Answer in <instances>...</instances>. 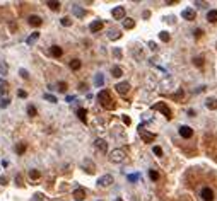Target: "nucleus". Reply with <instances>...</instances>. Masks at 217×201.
Here are the masks:
<instances>
[{
    "label": "nucleus",
    "mask_w": 217,
    "mask_h": 201,
    "mask_svg": "<svg viewBox=\"0 0 217 201\" xmlns=\"http://www.w3.org/2000/svg\"><path fill=\"white\" fill-rule=\"evenodd\" d=\"M94 145H96V148L99 150V152H103V154H106V152H108V143H106L103 138H98V140L94 141Z\"/></svg>",
    "instance_id": "obj_12"
},
{
    "label": "nucleus",
    "mask_w": 217,
    "mask_h": 201,
    "mask_svg": "<svg viewBox=\"0 0 217 201\" xmlns=\"http://www.w3.org/2000/svg\"><path fill=\"white\" fill-rule=\"evenodd\" d=\"M80 65H82V63H80V60L74 58V60L70 61V68H72V70H79V68H80Z\"/></svg>",
    "instance_id": "obj_32"
},
{
    "label": "nucleus",
    "mask_w": 217,
    "mask_h": 201,
    "mask_svg": "<svg viewBox=\"0 0 217 201\" xmlns=\"http://www.w3.org/2000/svg\"><path fill=\"white\" fill-rule=\"evenodd\" d=\"M123 27H125V29H133V27H135V21H133V19H125V21H123Z\"/></svg>",
    "instance_id": "obj_27"
},
{
    "label": "nucleus",
    "mask_w": 217,
    "mask_h": 201,
    "mask_svg": "<svg viewBox=\"0 0 217 201\" xmlns=\"http://www.w3.org/2000/svg\"><path fill=\"white\" fill-rule=\"evenodd\" d=\"M183 97H185V92H183V89H178V92H174V94L171 95V99H173V101H176V102H180Z\"/></svg>",
    "instance_id": "obj_22"
},
{
    "label": "nucleus",
    "mask_w": 217,
    "mask_h": 201,
    "mask_svg": "<svg viewBox=\"0 0 217 201\" xmlns=\"http://www.w3.org/2000/svg\"><path fill=\"white\" fill-rule=\"evenodd\" d=\"M116 201H123V199H122V198H118V199H116Z\"/></svg>",
    "instance_id": "obj_57"
},
{
    "label": "nucleus",
    "mask_w": 217,
    "mask_h": 201,
    "mask_svg": "<svg viewBox=\"0 0 217 201\" xmlns=\"http://www.w3.org/2000/svg\"><path fill=\"white\" fill-rule=\"evenodd\" d=\"M72 12H74L75 17H86V10H84L80 5H77V4L72 5Z\"/></svg>",
    "instance_id": "obj_15"
},
{
    "label": "nucleus",
    "mask_w": 217,
    "mask_h": 201,
    "mask_svg": "<svg viewBox=\"0 0 217 201\" xmlns=\"http://www.w3.org/2000/svg\"><path fill=\"white\" fill-rule=\"evenodd\" d=\"M7 72H9V65L5 63L4 60H0V75H5Z\"/></svg>",
    "instance_id": "obj_29"
},
{
    "label": "nucleus",
    "mask_w": 217,
    "mask_h": 201,
    "mask_svg": "<svg viewBox=\"0 0 217 201\" xmlns=\"http://www.w3.org/2000/svg\"><path fill=\"white\" fill-rule=\"evenodd\" d=\"M207 21L212 22V24H214V22H217V10H215V9H214V10H208V12H207Z\"/></svg>",
    "instance_id": "obj_21"
},
{
    "label": "nucleus",
    "mask_w": 217,
    "mask_h": 201,
    "mask_svg": "<svg viewBox=\"0 0 217 201\" xmlns=\"http://www.w3.org/2000/svg\"><path fill=\"white\" fill-rule=\"evenodd\" d=\"M108 38L109 39H118V38H122V33H118V31H109Z\"/></svg>",
    "instance_id": "obj_34"
},
{
    "label": "nucleus",
    "mask_w": 217,
    "mask_h": 201,
    "mask_svg": "<svg viewBox=\"0 0 217 201\" xmlns=\"http://www.w3.org/2000/svg\"><path fill=\"white\" fill-rule=\"evenodd\" d=\"M60 24H62V26H65V27H69V26H72V19L62 17V19H60Z\"/></svg>",
    "instance_id": "obj_35"
},
{
    "label": "nucleus",
    "mask_w": 217,
    "mask_h": 201,
    "mask_svg": "<svg viewBox=\"0 0 217 201\" xmlns=\"http://www.w3.org/2000/svg\"><path fill=\"white\" fill-rule=\"evenodd\" d=\"M180 137L181 138H187V140H190L191 137H193V130L190 128V126H180Z\"/></svg>",
    "instance_id": "obj_10"
},
{
    "label": "nucleus",
    "mask_w": 217,
    "mask_h": 201,
    "mask_svg": "<svg viewBox=\"0 0 217 201\" xmlns=\"http://www.w3.org/2000/svg\"><path fill=\"white\" fill-rule=\"evenodd\" d=\"M149 48H151V50H154V51H156V50H157V44L154 43V41H149Z\"/></svg>",
    "instance_id": "obj_50"
},
{
    "label": "nucleus",
    "mask_w": 217,
    "mask_h": 201,
    "mask_svg": "<svg viewBox=\"0 0 217 201\" xmlns=\"http://www.w3.org/2000/svg\"><path fill=\"white\" fill-rule=\"evenodd\" d=\"M103 27H104V22L103 21H92L91 26H89V31H91V33H99Z\"/></svg>",
    "instance_id": "obj_13"
},
{
    "label": "nucleus",
    "mask_w": 217,
    "mask_h": 201,
    "mask_svg": "<svg viewBox=\"0 0 217 201\" xmlns=\"http://www.w3.org/2000/svg\"><path fill=\"white\" fill-rule=\"evenodd\" d=\"M16 182H17V186H22V184H24V182H22V174L16 175Z\"/></svg>",
    "instance_id": "obj_45"
},
{
    "label": "nucleus",
    "mask_w": 217,
    "mask_h": 201,
    "mask_svg": "<svg viewBox=\"0 0 217 201\" xmlns=\"http://www.w3.org/2000/svg\"><path fill=\"white\" fill-rule=\"evenodd\" d=\"M77 116H79V120L82 121V123H87V111L84 109V107H79L77 109Z\"/></svg>",
    "instance_id": "obj_20"
},
{
    "label": "nucleus",
    "mask_w": 217,
    "mask_h": 201,
    "mask_svg": "<svg viewBox=\"0 0 217 201\" xmlns=\"http://www.w3.org/2000/svg\"><path fill=\"white\" fill-rule=\"evenodd\" d=\"M149 177H151L152 181H157L159 179V172L154 171V169H151V171H149Z\"/></svg>",
    "instance_id": "obj_36"
},
{
    "label": "nucleus",
    "mask_w": 217,
    "mask_h": 201,
    "mask_svg": "<svg viewBox=\"0 0 217 201\" xmlns=\"http://www.w3.org/2000/svg\"><path fill=\"white\" fill-rule=\"evenodd\" d=\"M139 177H140V174H130L128 175V181H130V182H135V181H139Z\"/></svg>",
    "instance_id": "obj_42"
},
{
    "label": "nucleus",
    "mask_w": 217,
    "mask_h": 201,
    "mask_svg": "<svg viewBox=\"0 0 217 201\" xmlns=\"http://www.w3.org/2000/svg\"><path fill=\"white\" fill-rule=\"evenodd\" d=\"M193 63H195L197 67H200V68H202V67H204V58H202V56H197L195 60H193Z\"/></svg>",
    "instance_id": "obj_37"
},
{
    "label": "nucleus",
    "mask_w": 217,
    "mask_h": 201,
    "mask_svg": "<svg viewBox=\"0 0 217 201\" xmlns=\"http://www.w3.org/2000/svg\"><path fill=\"white\" fill-rule=\"evenodd\" d=\"M174 4H178V0H169V2H166V5H174Z\"/></svg>",
    "instance_id": "obj_53"
},
{
    "label": "nucleus",
    "mask_w": 217,
    "mask_h": 201,
    "mask_svg": "<svg viewBox=\"0 0 217 201\" xmlns=\"http://www.w3.org/2000/svg\"><path fill=\"white\" fill-rule=\"evenodd\" d=\"M195 5H197V7H207V2H200V0H197V2H195Z\"/></svg>",
    "instance_id": "obj_46"
},
{
    "label": "nucleus",
    "mask_w": 217,
    "mask_h": 201,
    "mask_svg": "<svg viewBox=\"0 0 217 201\" xmlns=\"http://www.w3.org/2000/svg\"><path fill=\"white\" fill-rule=\"evenodd\" d=\"M57 89L60 90V92H67V84H65V82H58Z\"/></svg>",
    "instance_id": "obj_39"
},
{
    "label": "nucleus",
    "mask_w": 217,
    "mask_h": 201,
    "mask_svg": "<svg viewBox=\"0 0 217 201\" xmlns=\"http://www.w3.org/2000/svg\"><path fill=\"white\" fill-rule=\"evenodd\" d=\"M152 109H154V111H161L162 114H164L166 120H171V118H173V113H171V109L168 107V104L162 102V101H161V102H156L154 106H152Z\"/></svg>",
    "instance_id": "obj_2"
},
{
    "label": "nucleus",
    "mask_w": 217,
    "mask_h": 201,
    "mask_svg": "<svg viewBox=\"0 0 217 201\" xmlns=\"http://www.w3.org/2000/svg\"><path fill=\"white\" fill-rule=\"evenodd\" d=\"M7 94H9V84L2 78V80H0V95H2V97H7Z\"/></svg>",
    "instance_id": "obj_17"
},
{
    "label": "nucleus",
    "mask_w": 217,
    "mask_h": 201,
    "mask_svg": "<svg viewBox=\"0 0 217 201\" xmlns=\"http://www.w3.org/2000/svg\"><path fill=\"white\" fill-rule=\"evenodd\" d=\"M82 167H84V171L87 172V174H94L96 172V164L92 162L91 158H86L82 162Z\"/></svg>",
    "instance_id": "obj_8"
},
{
    "label": "nucleus",
    "mask_w": 217,
    "mask_h": 201,
    "mask_svg": "<svg viewBox=\"0 0 217 201\" xmlns=\"http://www.w3.org/2000/svg\"><path fill=\"white\" fill-rule=\"evenodd\" d=\"M181 17L185 19V21H195V19H197L195 9H191V7H187V9L181 12Z\"/></svg>",
    "instance_id": "obj_6"
},
{
    "label": "nucleus",
    "mask_w": 217,
    "mask_h": 201,
    "mask_svg": "<svg viewBox=\"0 0 217 201\" xmlns=\"http://www.w3.org/2000/svg\"><path fill=\"white\" fill-rule=\"evenodd\" d=\"M27 114H29L31 118H34V116L38 114V111H36V107L33 106V104H29V106H27Z\"/></svg>",
    "instance_id": "obj_33"
},
{
    "label": "nucleus",
    "mask_w": 217,
    "mask_h": 201,
    "mask_svg": "<svg viewBox=\"0 0 217 201\" xmlns=\"http://www.w3.org/2000/svg\"><path fill=\"white\" fill-rule=\"evenodd\" d=\"M139 135H140V138H142L145 143H152V141L156 140V135L151 133V131H147V130H144L142 126H139Z\"/></svg>",
    "instance_id": "obj_4"
},
{
    "label": "nucleus",
    "mask_w": 217,
    "mask_h": 201,
    "mask_svg": "<svg viewBox=\"0 0 217 201\" xmlns=\"http://www.w3.org/2000/svg\"><path fill=\"white\" fill-rule=\"evenodd\" d=\"M50 53H52V56H55V58H60V56L63 55V50H62L60 46H52L50 48Z\"/></svg>",
    "instance_id": "obj_19"
},
{
    "label": "nucleus",
    "mask_w": 217,
    "mask_h": 201,
    "mask_svg": "<svg viewBox=\"0 0 217 201\" xmlns=\"http://www.w3.org/2000/svg\"><path fill=\"white\" fill-rule=\"evenodd\" d=\"M0 184H2V186H5V184H7V177H4V175H2V177H0Z\"/></svg>",
    "instance_id": "obj_52"
},
{
    "label": "nucleus",
    "mask_w": 217,
    "mask_h": 201,
    "mask_svg": "<svg viewBox=\"0 0 217 201\" xmlns=\"http://www.w3.org/2000/svg\"><path fill=\"white\" fill-rule=\"evenodd\" d=\"M72 196H74L77 201H82V199H86V189H82V188H77L74 192H72Z\"/></svg>",
    "instance_id": "obj_16"
},
{
    "label": "nucleus",
    "mask_w": 217,
    "mask_h": 201,
    "mask_svg": "<svg viewBox=\"0 0 217 201\" xmlns=\"http://www.w3.org/2000/svg\"><path fill=\"white\" fill-rule=\"evenodd\" d=\"M72 101H75L74 95H67V102H72Z\"/></svg>",
    "instance_id": "obj_54"
},
{
    "label": "nucleus",
    "mask_w": 217,
    "mask_h": 201,
    "mask_svg": "<svg viewBox=\"0 0 217 201\" xmlns=\"http://www.w3.org/2000/svg\"><path fill=\"white\" fill-rule=\"evenodd\" d=\"M19 75H21L22 78H29V73H27V70H24V68L19 70Z\"/></svg>",
    "instance_id": "obj_43"
},
{
    "label": "nucleus",
    "mask_w": 217,
    "mask_h": 201,
    "mask_svg": "<svg viewBox=\"0 0 217 201\" xmlns=\"http://www.w3.org/2000/svg\"><path fill=\"white\" fill-rule=\"evenodd\" d=\"M111 16H113V19H116V21H120V19H125V7H122V5L115 7V9L111 10Z\"/></svg>",
    "instance_id": "obj_7"
},
{
    "label": "nucleus",
    "mask_w": 217,
    "mask_h": 201,
    "mask_svg": "<svg viewBox=\"0 0 217 201\" xmlns=\"http://www.w3.org/2000/svg\"><path fill=\"white\" fill-rule=\"evenodd\" d=\"M111 75H113V77H122L123 70L120 68V67H113V68H111Z\"/></svg>",
    "instance_id": "obj_31"
},
{
    "label": "nucleus",
    "mask_w": 217,
    "mask_h": 201,
    "mask_svg": "<svg viewBox=\"0 0 217 201\" xmlns=\"http://www.w3.org/2000/svg\"><path fill=\"white\" fill-rule=\"evenodd\" d=\"M48 7H50V9H52V10H60V2H57V0H53V2H48Z\"/></svg>",
    "instance_id": "obj_30"
},
{
    "label": "nucleus",
    "mask_w": 217,
    "mask_h": 201,
    "mask_svg": "<svg viewBox=\"0 0 217 201\" xmlns=\"http://www.w3.org/2000/svg\"><path fill=\"white\" fill-rule=\"evenodd\" d=\"M27 22H29V26H33V27H39L43 24V19L39 17V16H31V17L27 19Z\"/></svg>",
    "instance_id": "obj_14"
},
{
    "label": "nucleus",
    "mask_w": 217,
    "mask_h": 201,
    "mask_svg": "<svg viewBox=\"0 0 217 201\" xmlns=\"http://www.w3.org/2000/svg\"><path fill=\"white\" fill-rule=\"evenodd\" d=\"M154 154L157 155V157H162V148H161V147H154Z\"/></svg>",
    "instance_id": "obj_44"
},
{
    "label": "nucleus",
    "mask_w": 217,
    "mask_h": 201,
    "mask_svg": "<svg viewBox=\"0 0 217 201\" xmlns=\"http://www.w3.org/2000/svg\"><path fill=\"white\" fill-rule=\"evenodd\" d=\"M33 201H43V194H34Z\"/></svg>",
    "instance_id": "obj_51"
},
{
    "label": "nucleus",
    "mask_w": 217,
    "mask_h": 201,
    "mask_svg": "<svg viewBox=\"0 0 217 201\" xmlns=\"http://www.w3.org/2000/svg\"><path fill=\"white\" fill-rule=\"evenodd\" d=\"M113 55H115V58H116V60H120V58H122V50H120V48H115L113 50Z\"/></svg>",
    "instance_id": "obj_40"
},
{
    "label": "nucleus",
    "mask_w": 217,
    "mask_h": 201,
    "mask_svg": "<svg viewBox=\"0 0 217 201\" xmlns=\"http://www.w3.org/2000/svg\"><path fill=\"white\" fill-rule=\"evenodd\" d=\"M122 120H123V123H125V124H126V126H128V124H130V123H132V120H130V118H128V116H123Z\"/></svg>",
    "instance_id": "obj_49"
},
{
    "label": "nucleus",
    "mask_w": 217,
    "mask_h": 201,
    "mask_svg": "<svg viewBox=\"0 0 217 201\" xmlns=\"http://www.w3.org/2000/svg\"><path fill=\"white\" fill-rule=\"evenodd\" d=\"M159 39L162 41V43H168V41L171 39V34L168 33V31H161V33H159Z\"/></svg>",
    "instance_id": "obj_23"
},
{
    "label": "nucleus",
    "mask_w": 217,
    "mask_h": 201,
    "mask_svg": "<svg viewBox=\"0 0 217 201\" xmlns=\"http://www.w3.org/2000/svg\"><path fill=\"white\" fill-rule=\"evenodd\" d=\"M17 95L19 97H27V92L26 90H17Z\"/></svg>",
    "instance_id": "obj_48"
},
{
    "label": "nucleus",
    "mask_w": 217,
    "mask_h": 201,
    "mask_svg": "<svg viewBox=\"0 0 217 201\" xmlns=\"http://www.w3.org/2000/svg\"><path fill=\"white\" fill-rule=\"evenodd\" d=\"M200 196H202V199H204V201H214L215 194H214V189H210V188H202V191H200Z\"/></svg>",
    "instance_id": "obj_5"
},
{
    "label": "nucleus",
    "mask_w": 217,
    "mask_h": 201,
    "mask_svg": "<svg viewBox=\"0 0 217 201\" xmlns=\"http://www.w3.org/2000/svg\"><path fill=\"white\" fill-rule=\"evenodd\" d=\"M38 38H39V33H38V31H36V33H33V34H31L29 38L26 39V44H29V46H31V44L34 43V41H36V39H38Z\"/></svg>",
    "instance_id": "obj_28"
},
{
    "label": "nucleus",
    "mask_w": 217,
    "mask_h": 201,
    "mask_svg": "<svg viewBox=\"0 0 217 201\" xmlns=\"http://www.w3.org/2000/svg\"><path fill=\"white\" fill-rule=\"evenodd\" d=\"M98 99H99V104L104 109H113L115 107V102H113V99H111L108 90H101L99 94H98Z\"/></svg>",
    "instance_id": "obj_1"
},
{
    "label": "nucleus",
    "mask_w": 217,
    "mask_h": 201,
    "mask_svg": "<svg viewBox=\"0 0 217 201\" xmlns=\"http://www.w3.org/2000/svg\"><path fill=\"white\" fill-rule=\"evenodd\" d=\"M9 104H10V99L9 97H2V99H0V106H2V107H7Z\"/></svg>",
    "instance_id": "obj_38"
},
{
    "label": "nucleus",
    "mask_w": 217,
    "mask_h": 201,
    "mask_svg": "<svg viewBox=\"0 0 217 201\" xmlns=\"http://www.w3.org/2000/svg\"><path fill=\"white\" fill-rule=\"evenodd\" d=\"M125 158H126V154H125V150H122V148H116V150H113V152L109 154V160L115 162V164L125 162Z\"/></svg>",
    "instance_id": "obj_3"
},
{
    "label": "nucleus",
    "mask_w": 217,
    "mask_h": 201,
    "mask_svg": "<svg viewBox=\"0 0 217 201\" xmlns=\"http://www.w3.org/2000/svg\"><path fill=\"white\" fill-rule=\"evenodd\" d=\"M94 84H96V87H103V84H104V77H103V73H98L94 77Z\"/></svg>",
    "instance_id": "obj_25"
},
{
    "label": "nucleus",
    "mask_w": 217,
    "mask_h": 201,
    "mask_svg": "<svg viewBox=\"0 0 217 201\" xmlns=\"http://www.w3.org/2000/svg\"><path fill=\"white\" fill-rule=\"evenodd\" d=\"M151 17V12H149V10H145V12H144V19H149Z\"/></svg>",
    "instance_id": "obj_55"
},
{
    "label": "nucleus",
    "mask_w": 217,
    "mask_h": 201,
    "mask_svg": "<svg viewBox=\"0 0 217 201\" xmlns=\"http://www.w3.org/2000/svg\"><path fill=\"white\" fill-rule=\"evenodd\" d=\"M193 34H195V38H200V36L204 34V31H202V29H195V31H193Z\"/></svg>",
    "instance_id": "obj_47"
},
{
    "label": "nucleus",
    "mask_w": 217,
    "mask_h": 201,
    "mask_svg": "<svg viewBox=\"0 0 217 201\" xmlns=\"http://www.w3.org/2000/svg\"><path fill=\"white\" fill-rule=\"evenodd\" d=\"M44 99H46V101H50V102H57V97H55V95H52V94H44Z\"/></svg>",
    "instance_id": "obj_41"
},
{
    "label": "nucleus",
    "mask_w": 217,
    "mask_h": 201,
    "mask_svg": "<svg viewBox=\"0 0 217 201\" xmlns=\"http://www.w3.org/2000/svg\"><path fill=\"white\" fill-rule=\"evenodd\" d=\"M195 114H197V113L193 111V109H190V111H188V116H195Z\"/></svg>",
    "instance_id": "obj_56"
},
{
    "label": "nucleus",
    "mask_w": 217,
    "mask_h": 201,
    "mask_svg": "<svg viewBox=\"0 0 217 201\" xmlns=\"http://www.w3.org/2000/svg\"><path fill=\"white\" fill-rule=\"evenodd\" d=\"M14 150H16V154H17V155H22L24 152H26V145L21 141V143H17V145L14 147Z\"/></svg>",
    "instance_id": "obj_24"
},
{
    "label": "nucleus",
    "mask_w": 217,
    "mask_h": 201,
    "mask_svg": "<svg viewBox=\"0 0 217 201\" xmlns=\"http://www.w3.org/2000/svg\"><path fill=\"white\" fill-rule=\"evenodd\" d=\"M98 184H99L101 188H108V186H111V184H113V175L106 174V175H103V177H99Z\"/></svg>",
    "instance_id": "obj_9"
},
{
    "label": "nucleus",
    "mask_w": 217,
    "mask_h": 201,
    "mask_svg": "<svg viewBox=\"0 0 217 201\" xmlns=\"http://www.w3.org/2000/svg\"><path fill=\"white\" fill-rule=\"evenodd\" d=\"M29 177L33 181H38L39 177H41V172H39L38 169H31V171H29Z\"/></svg>",
    "instance_id": "obj_26"
},
{
    "label": "nucleus",
    "mask_w": 217,
    "mask_h": 201,
    "mask_svg": "<svg viewBox=\"0 0 217 201\" xmlns=\"http://www.w3.org/2000/svg\"><path fill=\"white\" fill-rule=\"evenodd\" d=\"M115 89H116L118 94L125 95L126 92L130 90V84H128V82H120V84H116V85H115Z\"/></svg>",
    "instance_id": "obj_11"
},
{
    "label": "nucleus",
    "mask_w": 217,
    "mask_h": 201,
    "mask_svg": "<svg viewBox=\"0 0 217 201\" xmlns=\"http://www.w3.org/2000/svg\"><path fill=\"white\" fill-rule=\"evenodd\" d=\"M205 106H207V109H210V111H215V109H217V99L208 97L207 102H205Z\"/></svg>",
    "instance_id": "obj_18"
}]
</instances>
